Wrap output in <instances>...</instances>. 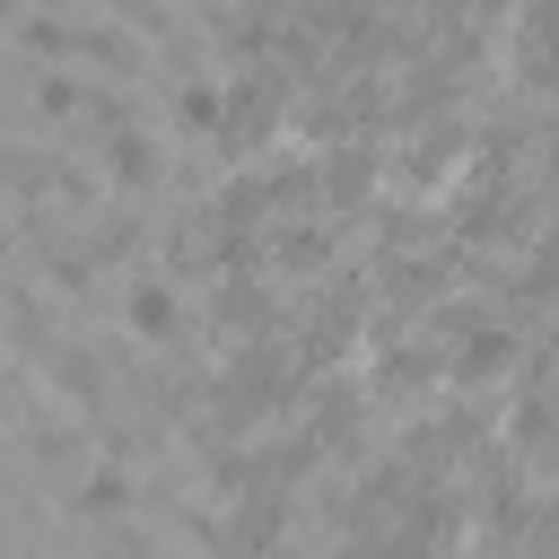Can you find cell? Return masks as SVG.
I'll use <instances>...</instances> for the list:
<instances>
[{
	"label": "cell",
	"mask_w": 559,
	"mask_h": 559,
	"mask_svg": "<svg viewBox=\"0 0 559 559\" xmlns=\"http://www.w3.org/2000/svg\"><path fill=\"white\" fill-rule=\"evenodd\" d=\"M96 175H105L114 192H148V183H157V140H148L140 122H114V131L96 140Z\"/></svg>",
	"instance_id": "1"
},
{
	"label": "cell",
	"mask_w": 559,
	"mask_h": 559,
	"mask_svg": "<svg viewBox=\"0 0 559 559\" xmlns=\"http://www.w3.org/2000/svg\"><path fill=\"white\" fill-rule=\"evenodd\" d=\"M131 507H140V472H131L122 454L96 463V472H79V515H87V524H122Z\"/></svg>",
	"instance_id": "2"
},
{
	"label": "cell",
	"mask_w": 559,
	"mask_h": 559,
	"mask_svg": "<svg viewBox=\"0 0 559 559\" xmlns=\"http://www.w3.org/2000/svg\"><path fill=\"white\" fill-rule=\"evenodd\" d=\"M44 376H52V393H61L79 419H105V367H96L87 349H44Z\"/></svg>",
	"instance_id": "3"
},
{
	"label": "cell",
	"mask_w": 559,
	"mask_h": 559,
	"mask_svg": "<svg viewBox=\"0 0 559 559\" xmlns=\"http://www.w3.org/2000/svg\"><path fill=\"white\" fill-rule=\"evenodd\" d=\"M122 332H131V341H175V288H166L157 271H140V280L122 288Z\"/></svg>",
	"instance_id": "4"
},
{
	"label": "cell",
	"mask_w": 559,
	"mask_h": 559,
	"mask_svg": "<svg viewBox=\"0 0 559 559\" xmlns=\"http://www.w3.org/2000/svg\"><path fill=\"white\" fill-rule=\"evenodd\" d=\"M70 61H96L105 79H140V70H148V52H140L122 26H70Z\"/></svg>",
	"instance_id": "5"
},
{
	"label": "cell",
	"mask_w": 559,
	"mask_h": 559,
	"mask_svg": "<svg viewBox=\"0 0 559 559\" xmlns=\"http://www.w3.org/2000/svg\"><path fill=\"white\" fill-rule=\"evenodd\" d=\"M175 122H183L192 140H227V96H218L210 79H183V87H175Z\"/></svg>",
	"instance_id": "6"
},
{
	"label": "cell",
	"mask_w": 559,
	"mask_h": 559,
	"mask_svg": "<svg viewBox=\"0 0 559 559\" xmlns=\"http://www.w3.org/2000/svg\"><path fill=\"white\" fill-rule=\"evenodd\" d=\"M79 105H87V87L70 70H35V114L44 122H79Z\"/></svg>",
	"instance_id": "7"
},
{
	"label": "cell",
	"mask_w": 559,
	"mask_h": 559,
	"mask_svg": "<svg viewBox=\"0 0 559 559\" xmlns=\"http://www.w3.org/2000/svg\"><path fill=\"white\" fill-rule=\"evenodd\" d=\"M17 44H26L35 61H70V17H52V9H35V17L17 26Z\"/></svg>",
	"instance_id": "8"
},
{
	"label": "cell",
	"mask_w": 559,
	"mask_h": 559,
	"mask_svg": "<svg viewBox=\"0 0 559 559\" xmlns=\"http://www.w3.org/2000/svg\"><path fill=\"white\" fill-rule=\"evenodd\" d=\"M96 9H114V17H131V26H157V35H166V17H157V0H96Z\"/></svg>",
	"instance_id": "9"
},
{
	"label": "cell",
	"mask_w": 559,
	"mask_h": 559,
	"mask_svg": "<svg viewBox=\"0 0 559 559\" xmlns=\"http://www.w3.org/2000/svg\"><path fill=\"white\" fill-rule=\"evenodd\" d=\"M35 9H61V0H35Z\"/></svg>",
	"instance_id": "10"
}]
</instances>
